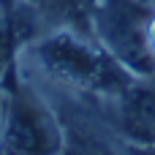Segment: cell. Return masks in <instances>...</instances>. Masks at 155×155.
Listing matches in <instances>:
<instances>
[{"mask_svg": "<svg viewBox=\"0 0 155 155\" xmlns=\"http://www.w3.org/2000/svg\"><path fill=\"white\" fill-rule=\"evenodd\" d=\"M25 54L44 76L93 95L114 98L136 79L93 35L71 27H60L44 38L30 41Z\"/></svg>", "mask_w": 155, "mask_h": 155, "instance_id": "obj_1", "label": "cell"}, {"mask_svg": "<svg viewBox=\"0 0 155 155\" xmlns=\"http://www.w3.org/2000/svg\"><path fill=\"white\" fill-rule=\"evenodd\" d=\"M60 155H109L101 144H95L90 136L82 134H65V144Z\"/></svg>", "mask_w": 155, "mask_h": 155, "instance_id": "obj_7", "label": "cell"}, {"mask_svg": "<svg viewBox=\"0 0 155 155\" xmlns=\"http://www.w3.org/2000/svg\"><path fill=\"white\" fill-rule=\"evenodd\" d=\"M41 19H54L63 27L79 30L84 35H90V8L93 0H27Z\"/></svg>", "mask_w": 155, "mask_h": 155, "instance_id": "obj_5", "label": "cell"}, {"mask_svg": "<svg viewBox=\"0 0 155 155\" xmlns=\"http://www.w3.org/2000/svg\"><path fill=\"white\" fill-rule=\"evenodd\" d=\"M150 79H134L120 95H114L117 128L136 147H155V84Z\"/></svg>", "mask_w": 155, "mask_h": 155, "instance_id": "obj_4", "label": "cell"}, {"mask_svg": "<svg viewBox=\"0 0 155 155\" xmlns=\"http://www.w3.org/2000/svg\"><path fill=\"white\" fill-rule=\"evenodd\" d=\"M147 44H150V52H153V57H155V14H153V19H150V25H147Z\"/></svg>", "mask_w": 155, "mask_h": 155, "instance_id": "obj_8", "label": "cell"}, {"mask_svg": "<svg viewBox=\"0 0 155 155\" xmlns=\"http://www.w3.org/2000/svg\"><path fill=\"white\" fill-rule=\"evenodd\" d=\"M16 49H19V44H16V38L11 35V30L5 27L3 16H0V84L5 82V76H8L11 68H14Z\"/></svg>", "mask_w": 155, "mask_h": 155, "instance_id": "obj_6", "label": "cell"}, {"mask_svg": "<svg viewBox=\"0 0 155 155\" xmlns=\"http://www.w3.org/2000/svg\"><path fill=\"white\" fill-rule=\"evenodd\" d=\"M0 136H3V84H0Z\"/></svg>", "mask_w": 155, "mask_h": 155, "instance_id": "obj_9", "label": "cell"}, {"mask_svg": "<svg viewBox=\"0 0 155 155\" xmlns=\"http://www.w3.org/2000/svg\"><path fill=\"white\" fill-rule=\"evenodd\" d=\"M65 128L49 104L14 68L3 82V136L0 155H60Z\"/></svg>", "mask_w": 155, "mask_h": 155, "instance_id": "obj_2", "label": "cell"}, {"mask_svg": "<svg viewBox=\"0 0 155 155\" xmlns=\"http://www.w3.org/2000/svg\"><path fill=\"white\" fill-rule=\"evenodd\" d=\"M153 8L142 0H93L90 35L136 79L155 76V57L147 44Z\"/></svg>", "mask_w": 155, "mask_h": 155, "instance_id": "obj_3", "label": "cell"}]
</instances>
